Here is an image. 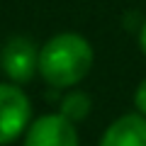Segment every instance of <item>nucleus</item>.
I'll return each mask as SVG.
<instances>
[{
    "label": "nucleus",
    "instance_id": "obj_5",
    "mask_svg": "<svg viewBox=\"0 0 146 146\" xmlns=\"http://www.w3.org/2000/svg\"><path fill=\"white\" fill-rule=\"evenodd\" d=\"M100 146H146V115L117 117L102 134Z\"/></svg>",
    "mask_w": 146,
    "mask_h": 146
},
{
    "label": "nucleus",
    "instance_id": "obj_4",
    "mask_svg": "<svg viewBox=\"0 0 146 146\" xmlns=\"http://www.w3.org/2000/svg\"><path fill=\"white\" fill-rule=\"evenodd\" d=\"M25 146H78V131L61 112L44 115L27 127Z\"/></svg>",
    "mask_w": 146,
    "mask_h": 146
},
{
    "label": "nucleus",
    "instance_id": "obj_7",
    "mask_svg": "<svg viewBox=\"0 0 146 146\" xmlns=\"http://www.w3.org/2000/svg\"><path fill=\"white\" fill-rule=\"evenodd\" d=\"M134 105H136V110H139L141 115H146V78L139 83V88L134 93Z\"/></svg>",
    "mask_w": 146,
    "mask_h": 146
},
{
    "label": "nucleus",
    "instance_id": "obj_6",
    "mask_svg": "<svg viewBox=\"0 0 146 146\" xmlns=\"http://www.w3.org/2000/svg\"><path fill=\"white\" fill-rule=\"evenodd\" d=\"M90 112V98L85 93H71L61 100V115L66 119H71L73 124L76 122H83Z\"/></svg>",
    "mask_w": 146,
    "mask_h": 146
},
{
    "label": "nucleus",
    "instance_id": "obj_8",
    "mask_svg": "<svg viewBox=\"0 0 146 146\" xmlns=\"http://www.w3.org/2000/svg\"><path fill=\"white\" fill-rule=\"evenodd\" d=\"M139 46H141V51L146 54V22H144V27H141V32H139Z\"/></svg>",
    "mask_w": 146,
    "mask_h": 146
},
{
    "label": "nucleus",
    "instance_id": "obj_1",
    "mask_svg": "<svg viewBox=\"0 0 146 146\" xmlns=\"http://www.w3.org/2000/svg\"><path fill=\"white\" fill-rule=\"evenodd\" d=\"M93 68V46L76 32H61L39 49V76L54 88L80 83Z\"/></svg>",
    "mask_w": 146,
    "mask_h": 146
},
{
    "label": "nucleus",
    "instance_id": "obj_2",
    "mask_svg": "<svg viewBox=\"0 0 146 146\" xmlns=\"http://www.w3.org/2000/svg\"><path fill=\"white\" fill-rule=\"evenodd\" d=\"M32 105L15 83H0V146L12 144L29 127Z\"/></svg>",
    "mask_w": 146,
    "mask_h": 146
},
{
    "label": "nucleus",
    "instance_id": "obj_3",
    "mask_svg": "<svg viewBox=\"0 0 146 146\" xmlns=\"http://www.w3.org/2000/svg\"><path fill=\"white\" fill-rule=\"evenodd\" d=\"M0 68L12 83H27L39 73V49L27 36H12L0 49Z\"/></svg>",
    "mask_w": 146,
    "mask_h": 146
}]
</instances>
